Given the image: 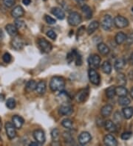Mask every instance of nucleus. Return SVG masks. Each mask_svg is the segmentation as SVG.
<instances>
[{
    "label": "nucleus",
    "mask_w": 133,
    "mask_h": 146,
    "mask_svg": "<svg viewBox=\"0 0 133 146\" xmlns=\"http://www.w3.org/2000/svg\"><path fill=\"white\" fill-rule=\"evenodd\" d=\"M116 82L119 86H125L126 84V78L124 73H118L116 76Z\"/></svg>",
    "instance_id": "cd10ccee"
},
{
    "label": "nucleus",
    "mask_w": 133,
    "mask_h": 146,
    "mask_svg": "<svg viewBox=\"0 0 133 146\" xmlns=\"http://www.w3.org/2000/svg\"><path fill=\"white\" fill-rule=\"evenodd\" d=\"M40 145V144H39V143H38V142H36V141H35V142H32V143H30V146H31V145H32V146H35V145Z\"/></svg>",
    "instance_id": "603ef678"
},
{
    "label": "nucleus",
    "mask_w": 133,
    "mask_h": 146,
    "mask_svg": "<svg viewBox=\"0 0 133 146\" xmlns=\"http://www.w3.org/2000/svg\"><path fill=\"white\" fill-rule=\"evenodd\" d=\"M47 37H49L50 39H52V40L56 39L57 35H56V33H55V31H53V30H50V31H48L47 32Z\"/></svg>",
    "instance_id": "37998d69"
},
{
    "label": "nucleus",
    "mask_w": 133,
    "mask_h": 146,
    "mask_svg": "<svg viewBox=\"0 0 133 146\" xmlns=\"http://www.w3.org/2000/svg\"><path fill=\"white\" fill-rule=\"evenodd\" d=\"M24 14H25V11H24L23 7L20 5L16 6L11 11V15L15 19L20 18L21 16H23Z\"/></svg>",
    "instance_id": "4468645a"
},
{
    "label": "nucleus",
    "mask_w": 133,
    "mask_h": 146,
    "mask_svg": "<svg viewBox=\"0 0 133 146\" xmlns=\"http://www.w3.org/2000/svg\"><path fill=\"white\" fill-rule=\"evenodd\" d=\"M92 139L90 134L87 131H84L78 136V143L81 145H86Z\"/></svg>",
    "instance_id": "ddd939ff"
},
{
    "label": "nucleus",
    "mask_w": 133,
    "mask_h": 146,
    "mask_svg": "<svg viewBox=\"0 0 133 146\" xmlns=\"http://www.w3.org/2000/svg\"><path fill=\"white\" fill-rule=\"evenodd\" d=\"M33 137L35 139L36 142L39 143L40 145H42L45 143L46 140V137H45V134L41 129H37L33 131Z\"/></svg>",
    "instance_id": "9b49d317"
},
{
    "label": "nucleus",
    "mask_w": 133,
    "mask_h": 146,
    "mask_svg": "<svg viewBox=\"0 0 133 146\" xmlns=\"http://www.w3.org/2000/svg\"><path fill=\"white\" fill-rule=\"evenodd\" d=\"M101 70L102 72L106 75H110V73L112 72V65L109 61H106L102 64L101 66Z\"/></svg>",
    "instance_id": "bb28decb"
},
{
    "label": "nucleus",
    "mask_w": 133,
    "mask_h": 146,
    "mask_svg": "<svg viewBox=\"0 0 133 146\" xmlns=\"http://www.w3.org/2000/svg\"><path fill=\"white\" fill-rule=\"evenodd\" d=\"M68 21L70 25L76 27V26H78L82 22V16L77 12H72L68 16Z\"/></svg>",
    "instance_id": "f03ea898"
},
{
    "label": "nucleus",
    "mask_w": 133,
    "mask_h": 146,
    "mask_svg": "<svg viewBox=\"0 0 133 146\" xmlns=\"http://www.w3.org/2000/svg\"><path fill=\"white\" fill-rule=\"evenodd\" d=\"M130 98H128L126 96H122L119 97L118 99V104L121 106H128L130 104Z\"/></svg>",
    "instance_id": "7c9ffc66"
},
{
    "label": "nucleus",
    "mask_w": 133,
    "mask_h": 146,
    "mask_svg": "<svg viewBox=\"0 0 133 146\" xmlns=\"http://www.w3.org/2000/svg\"><path fill=\"white\" fill-rule=\"evenodd\" d=\"M22 3H23L25 5L27 6L31 3V0H22Z\"/></svg>",
    "instance_id": "8fccbe9b"
},
{
    "label": "nucleus",
    "mask_w": 133,
    "mask_h": 146,
    "mask_svg": "<svg viewBox=\"0 0 133 146\" xmlns=\"http://www.w3.org/2000/svg\"><path fill=\"white\" fill-rule=\"evenodd\" d=\"M88 76L90 81L94 85L98 86L101 82V77L97 71L95 69L90 68L88 71Z\"/></svg>",
    "instance_id": "20e7f679"
},
{
    "label": "nucleus",
    "mask_w": 133,
    "mask_h": 146,
    "mask_svg": "<svg viewBox=\"0 0 133 146\" xmlns=\"http://www.w3.org/2000/svg\"><path fill=\"white\" fill-rule=\"evenodd\" d=\"M75 61H76V66H81L82 64V56H81V55L77 52L76 50H75Z\"/></svg>",
    "instance_id": "4c0bfd02"
},
{
    "label": "nucleus",
    "mask_w": 133,
    "mask_h": 146,
    "mask_svg": "<svg viewBox=\"0 0 133 146\" xmlns=\"http://www.w3.org/2000/svg\"><path fill=\"white\" fill-rule=\"evenodd\" d=\"M15 26L17 27V29H20V28H22L25 26V24L24 22V21L22 20H19V19H16L15 21Z\"/></svg>",
    "instance_id": "a18cd8bd"
},
{
    "label": "nucleus",
    "mask_w": 133,
    "mask_h": 146,
    "mask_svg": "<svg viewBox=\"0 0 133 146\" xmlns=\"http://www.w3.org/2000/svg\"><path fill=\"white\" fill-rule=\"evenodd\" d=\"M106 97L110 99H112L115 97V86H110L109 88H107L106 90Z\"/></svg>",
    "instance_id": "72a5a7b5"
},
{
    "label": "nucleus",
    "mask_w": 133,
    "mask_h": 146,
    "mask_svg": "<svg viewBox=\"0 0 133 146\" xmlns=\"http://www.w3.org/2000/svg\"><path fill=\"white\" fill-rule=\"evenodd\" d=\"M59 135H60V132H59V129L54 128V129L52 130L51 137H52V139H53V140H56V139L59 138Z\"/></svg>",
    "instance_id": "58836bf2"
},
{
    "label": "nucleus",
    "mask_w": 133,
    "mask_h": 146,
    "mask_svg": "<svg viewBox=\"0 0 133 146\" xmlns=\"http://www.w3.org/2000/svg\"><path fill=\"white\" fill-rule=\"evenodd\" d=\"M113 19L110 15H106L101 21V27L106 31H110L113 27Z\"/></svg>",
    "instance_id": "0eeeda50"
},
{
    "label": "nucleus",
    "mask_w": 133,
    "mask_h": 146,
    "mask_svg": "<svg viewBox=\"0 0 133 146\" xmlns=\"http://www.w3.org/2000/svg\"><path fill=\"white\" fill-rule=\"evenodd\" d=\"M11 59H12V58H11V54L8 53V52H5L2 56V60L6 64H8V63L11 62Z\"/></svg>",
    "instance_id": "79ce46f5"
},
{
    "label": "nucleus",
    "mask_w": 133,
    "mask_h": 146,
    "mask_svg": "<svg viewBox=\"0 0 133 146\" xmlns=\"http://www.w3.org/2000/svg\"><path fill=\"white\" fill-rule=\"evenodd\" d=\"M129 78H130V80L133 81V70H131V71L129 72Z\"/></svg>",
    "instance_id": "3c124183"
},
{
    "label": "nucleus",
    "mask_w": 133,
    "mask_h": 146,
    "mask_svg": "<svg viewBox=\"0 0 133 146\" xmlns=\"http://www.w3.org/2000/svg\"><path fill=\"white\" fill-rule=\"evenodd\" d=\"M73 107L71 106V105H70L68 103H66V104H61V106L59 108V112L61 115L63 116H69L70 114H73Z\"/></svg>",
    "instance_id": "1a4fd4ad"
},
{
    "label": "nucleus",
    "mask_w": 133,
    "mask_h": 146,
    "mask_svg": "<svg viewBox=\"0 0 133 146\" xmlns=\"http://www.w3.org/2000/svg\"><path fill=\"white\" fill-rule=\"evenodd\" d=\"M16 100L13 98H9L6 102V106L9 109H13L16 107Z\"/></svg>",
    "instance_id": "e433bc0d"
},
{
    "label": "nucleus",
    "mask_w": 133,
    "mask_h": 146,
    "mask_svg": "<svg viewBox=\"0 0 133 146\" xmlns=\"http://www.w3.org/2000/svg\"><path fill=\"white\" fill-rule=\"evenodd\" d=\"M51 13L52 14L54 15L59 20H63L65 18V13H64V11L60 7H53L51 10Z\"/></svg>",
    "instance_id": "dca6fc26"
},
{
    "label": "nucleus",
    "mask_w": 133,
    "mask_h": 146,
    "mask_svg": "<svg viewBox=\"0 0 133 146\" xmlns=\"http://www.w3.org/2000/svg\"><path fill=\"white\" fill-rule=\"evenodd\" d=\"M126 35L123 32H119L116 34L115 38V41L116 44L118 45L122 44L123 43L126 41Z\"/></svg>",
    "instance_id": "b1692460"
},
{
    "label": "nucleus",
    "mask_w": 133,
    "mask_h": 146,
    "mask_svg": "<svg viewBox=\"0 0 133 146\" xmlns=\"http://www.w3.org/2000/svg\"><path fill=\"white\" fill-rule=\"evenodd\" d=\"M115 94H117L118 97L127 96L128 90L124 86H119L115 87Z\"/></svg>",
    "instance_id": "393cba45"
},
{
    "label": "nucleus",
    "mask_w": 133,
    "mask_h": 146,
    "mask_svg": "<svg viewBox=\"0 0 133 146\" xmlns=\"http://www.w3.org/2000/svg\"><path fill=\"white\" fill-rule=\"evenodd\" d=\"M113 21L114 25H115V27L117 28H125V27H128V25H129V21H128L127 19L122 16H115V19H113Z\"/></svg>",
    "instance_id": "423d86ee"
},
{
    "label": "nucleus",
    "mask_w": 133,
    "mask_h": 146,
    "mask_svg": "<svg viewBox=\"0 0 133 146\" xmlns=\"http://www.w3.org/2000/svg\"><path fill=\"white\" fill-rule=\"evenodd\" d=\"M15 0H3L4 5L7 7H12L15 5Z\"/></svg>",
    "instance_id": "c03bdc74"
},
{
    "label": "nucleus",
    "mask_w": 133,
    "mask_h": 146,
    "mask_svg": "<svg viewBox=\"0 0 133 146\" xmlns=\"http://www.w3.org/2000/svg\"><path fill=\"white\" fill-rule=\"evenodd\" d=\"M36 86H37V83L35 82V80H29L28 82L26 84V90L28 92H32L33 91V90H35Z\"/></svg>",
    "instance_id": "473e14b6"
},
{
    "label": "nucleus",
    "mask_w": 133,
    "mask_h": 146,
    "mask_svg": "<svg viewBox=\"0 0 133 146\" xmlns=\"http://www.w3.org/2000/svg\"><path fill=\"white\" fill-rule=\"evenodd\" d=\"M126 41L128 44H133V33H130L128 36H126Z\"/></svg>",
    "instance_id": "de8ad7c7"
},
{
    "label": "nucleus",
    "mask_w": 133,
    "mask_h": 146,
    "mask_svg": "<svg viewBox=\"0 0 133 146\" xmlns=\"http://www.w3.org/2000/svg\"><path fill=\"white\" fill-rule=\"evenodd\" d=\"M98 27H99V23H98V21H92V22L89 25L88 27H87V33H88V35H92Z\"/></svg>",
    "instance_id": "4be33fe9"
},
{
    "label": "nucleus",
    "mask_w": 133,
    "mask_h": 146,
    "mask_svg": "<svg viewBox=\"0 0 133 146\" xmlns=\"http://www.w3.org/2000/svg\"><path fill=\"white\" fill-rule=\"evenodd\" d=\"M3 32H2V31L0 29V40L2 39V38H3Z\"/></svg>",
    "instance_id": "864d4df0"
},
{
    "label": "nucleus",
    "mask_w": 133,
    "mask_h": 146,
    "mask_svg": "<svg viewBox=\"0 0 133 146\" xmlns=\"http://www.w3.org/2000/svg\"><path fill=\"white\" fill-rule=\"evenodd\" d=\"M12 122L13 124L14 125V126L16 127V128H18V129H19L22 127L24 124V119L21 117L19 115H14L12 117Z\"/></svg>",
    "instance_id": "a211bd4d"
},
{
    "label": "nucleus",
    "mask_w": 133,
    "mask_h": 146,
    "mask_svg": "<svg viewBox=\"0 0 133 146\" xmlns=\"http://www.w3.org/2000/svg\"><path fill=\"white\" fill-rule=\"evenodd\" d=\"M113 120L114 123L116 124V125H118L120 123L122 122V116H121V114L119 111H115V114H114L113 116Z\"/></svg>",
    "instance_id": "c9c22d12"
},
{
    "label": "nucleus",
    "mask_w": 133,
    "mask_h": 146,
    "mask_svg": "<svg viewBox=\"0 0 133 146\" xmlns=\"http://www.w3.org/2000/svg\"><path fill=\"white\" fill-rule=\"evenodd\" d=\"M11 45L14 50H20L24 47L25 43H24L23 39L20 36H16L13 38V39L11 41Z\"/></svg>",
    "instance_id": "f8f14e48"
},
{
    "label": "nucleus",
    "mask_w": 133,
    "mask_h": 146,
    "mask_svg": "<svg viewBox=\"0 0 133 146\" xmlns=\"http://www.w3.org/2000/svg\"><path fill=\"white\" fill-rule=\"evenodd\" d=\"M132 136V132H124V133L121 134V138L123 140H128V139H130V138H131Z\"/></svg>",
    "instance_id": "a19ab883"
},
{
    "label": "nucleus",
    "mask_w": 133,
    "mask_h": 146,
    "mask_svg": "<svg viewBox=\"0 0 133 146\" xmlns=\"http://www.w3.org/2000/svg\"><path fill=\"white\" fill-rule=\"evenodd\" d=\"M123 114L124 117L126 119H130L133 116V108L132 107L125 106V108L123 109Z\"/></svg>",
    "instance_id": "a878e982"
},
{
    "label": "nucleus",
    "mask_w": 133,
    "mask_h": 146,
    "mask_svg": "<svg viewBox=\"0 0 133 146\" xmlns=\"http://www.w3.org/2000/svg\"><path fill=\"white\" fill-rule=\"evenodd\" d=\"M89 96V89L88 88L83 89L80 90L76 95V100L78 103H84L85 102Z\"/></svg>",
    "instance_id": "9d476101"
},
{
    "label": "nucleus",
    "mask_w": 133,
    "mask_h": 146,
    "mask_svg": "<svg viewBox=\"0 0 133 146\" xmlns=\"http://www.w3.org/2000/svg\"><path fill=\"white\" fill-rule=\"evenodd\" d=\"M131 61H132V64H133V52H132V55H131Z\"/></svg>",
    "instance_id": "6e6d98bb"
},
{
    "label": "nucleus",
    "mask_w": 133,
    "mask_h": 146,
    "mask_svg": "<svg viewBox=\"0 0 133 146\" xmlns=\"http://www.w3.org/2000/svg\"><path fill=\"white\" fill-rule=\"evenodd\" d=\"M46 83H45V81L41 80V81H39L37 84L36 88H35V91H36V92L39 94H44V93L46 92Z\"/></svg>",
    "instance_id": "412c9836"
},
{
    "label": "nucleus",
    "mask_w": 133,
    "mask_h": 146,
    "mask_svg": "<svg viewBox=\"0 0 133 146\" xmlns=\"http://www.w3.org/2000/svg\"><path fill=\"white\" fill-rule=\"evenodd\" d=\"M60 92V94H59V96H58V99H59V100H61V102L62 103V104H66V103H68L70 100V99H69V97H68V94H67L65 92H64V90L61 92Z\"/></svg>",
    "instance_id": "2f4dec72"
},
{
    "label": "nucleus",
    "mask_w": 133,
    "mask_h": 146,
    "mask_svg": "<svg viewBox=\"0 0 133 146\" xmlns=\"http://www.w3.org/2000/svg\"><path fill=\"white\" fill-rule=\"evenodd\" d=\"M5 30L7 31V33L12 37H15V36H18V29L15 25H12V24H8L5 26Z\"/></svg>",
    "instance_id": "6ab92c4d"
},
{
    "label": "nucleus",
    "mask_w": 133,
    "mask_h": 146,
    "mask_svg": "<svg viewBox=\"0 0 133 146\" xmlns=\"http://www.w3.org/2000/svg\"><path fill=\"white\" fill-rule=\"evenodd\" d=\"M65 87V80L59 76L53 77L50 82V88L53 92H61Z\"/></svg>",
    "instance_id": "f257e3e1"
},
{
    "label": "nucleus",
    "mask_w": 133,
    "mask_h": 146,
    "mask_svg": "<svg viewBox=\"0 0 133 146\" xmlns=\"http://www.w3.org/2000/svg\"><path fill=\"white\" fill-rule=\"evenodd\" d=\"M44 19H45V21H46L47 23L49 24V25H54V24H55V22H56L55 19H54L53 18H52L51 16H47V15H46V16H45V17H44Z\"/></svg>",
    "instance_id": "49530a36"
},
{
    "label": "nucleus",
    "mask_w": 133,
    "mask_h": 146,
    "mask_svg": "<svg viewBox=\"0 0 133 146\" xmlns=\"http://www.w3.org/2000/svg\"><path fill=\"white\" fill-rule=\"evenodd\" d=\"M130 95H131V98L133 99V88H132L131 91H130Z\"/></svg>",
    "instance_id": "5fc2aeb1"
},
{
    "label": "nucleus",
    "mask_w": 133,
    "mask_h": 146,
    "mask_svg": "<svg viewBox=\"0 0 133 146\" xmlns=\"http://www.w3.org/2000/svg\"><path fill=\"white\" fill-rule=\"evenodd\" d=\"M104 126L106 130L111 133H115L117 131V126L114 122L112 120H106L104 123Z\"/></svg>",
    "instance_id": "aec40b11"
},
{
    "label": "nucleus",
    "mask_w": 133,
    "mask_h": 146,
    "mask_svg": "<svg viewBox=\"0 0 133 146\" xmlns=\"http://www.w3.org/2000/svg\"><path fill=\"white\" fill-rule=\"evenodd\" d=\"M63 137H64L66 143H69L73 141V138L72 137V136H71V134H70L69 132H64V134H63Z\"/></svg>",
    "instance_id": "ea45409f"
},
{
    "label": "nucleus",
    "mask_w": 133,
    "mask_h": 146,
    "mask_svg": "<svg viewBox=\"0 0 133 146\" xmlns=\"http://www.w3.org/2000/svg\"><path fill=\"white\" fill-rule=\"evenodd\" d=\"M43 1H47V0H43Z\"/></svg>",
    "instance_id": "052dcab7"
},
{
    "label": "nucleus",
    "mask_w": 133,
    "mask_h": 146,
    "mask_svg": "<svg viewBox=\"0 0 133 146\" xmlns=\"http://www.w3.org/2000/svg\"><path fill=\"white\" fill-rule=\"evenodd\" d=\"M125 66V61L123 58H118L115 61L114 67L116 71H121Z\"/></svg>",
    "instance_id": "c756f323"
},
{
    "label": "nucleus",
    "mask_w": 133,
    "mask_h": 146,
    "mask_svg": "<svg viewBox=\"0 0 133 146\" xmlns=\"http://www.w3.org/2000/svg\"><path fill=\"white\" fill-rule=\"evenodd\" d=\"M101 59L98 55L92 54L88 58V64L92 69H98L100 66Z\"/></svg>",
    "instance_id": "39448f33"
},
{
    "label": "nucleus",
    "mask_w": 133,
    "mask_h": 146,
    "mask_svg": "<svg viewBox=\"0 0 133 146\" xmlns=\"http://www.w3.org/2000/svg\"><path fill=\"white\" fill-rule=\"evenodd\" d=\"M113 110V107L110 104H106L104 106H103L101 109V114L104 117H107L111 115Z\"/></svg>",
    "instance_id": "f3484780"
},
{
    "label": "nucleus",
    "mask_w": 133,
    "mask_h": 146,
    "mask_svg": "<svg viewBox=\"0 0 133 146\" xmlns=\"http://www.w3.org/2000/svg\"><path fill=\"white\" fill-rule=\"evenodd\" d=\"M61 125L64 128H67V129H70L73 126V121L69 118H66V119H63L61 122Z\"/></svg>",
    "instance_id": "f704fd0d"
},
{
    "label": "nucleus",
    "mask_w": 133,
    "mask_h": 146,
    "mask_svg": "<svg viewBox=\"0 0 133 146\" xmlns=\"http://www.w3.org/2000/svg\"><path fill=\"white\" fill-rule=\"evenodd\" d=\"M84 27H85L82 26V27H81L79 29H78V35H82V33H84V31L85 30V28H84Z\"/></svg>",
    "instance_id": "09e8293b"
},
{
    "label": "nucleus",
    "mask_w": 133,
    "mask_h": 146,
    "mask_svg": "<svg viewBox=\"0 0 133 146\" xmlns=\"http://www.w3.org/2000/svg\"><path fill=\"white\" fill-rule=\"evenodd\" d=\"M5 128L6 134H7V137L10 139H14L16 136V127L13 124V123L11 122H7L5 125Z\"/></svg>",
    "instance_id": "6e6552de"
},
{
    "label": "nucleus",
    "mask_w": 133,
    "mask_h": 146,
    "mask_svg": "<svg viewBox=\"0 0 133 146\" xmlns=\"http://www.w3.org/2000/svg\"><path fill=\"white\" fill-rule=\"evenodd\" d=\"M38 46L44 53H49L52 50V44L45 38H40L38 40Z\"/></svg>",
    "instance_id": "7ed1b4c3"
},
{
    "label": "nucleus",
    "mask_w": 133,
    "mask_h": 146,
    "mask_svg": "<svg viewBox=\"0 0 133 146\" xmlns=\"http://www.w3.org/2000/svg\"><path fill=\"white\" fill-rule=\"evenodd\" d=\"M104 143L106 145L116 146L118 145V142L114 136L112 134H106L104 138Z\"/></svg>",
    "instance_id": "2eb2a0df"
},
{
    "label": "nucleus",
    "mask_w": 133,
    "mask_h": 146,
    "mask_svg": "<svg viewBox=\"0 0 133 146\" xmlns=\"http://www.w3.org/2000/svg\"><path fill=\"white\" fill-rule=\"evenodd\" d=\"M78 1H83V0H78Z\"/></svg>",
    "instance_id": "13d9d810"
},
{
    "label": "nucleus",
    "mask_w": 133,
    "mask_h": 146,
    "mask_svg": "<svg viewBox=\"0 0 133 146\" xmlns=\"http://www.w3.org/2000/svg\"><path fill=\"white\" fill-rule=\"evenodd\" d=\"M132 12H133V7H132Z\"/></svg>",
    "instance_id": "bf43d9fd"
},
{
    "label": "nucleus",
    "mask_w": 133,
    "mask_h": 146,
    "mask_svg": "<svg viewBox=\"0 0 133 146\" xmlns=\"http://www.w3.org/2000/svg\"><path fill=\"white\" fill-rule=\"evenodd\" d=\"M98 50L102 55H106L110 53V48L104 43H99L97 46Z\"/></svg>",
    "instance_id": "5701e85b"
},
{
    "label": "nucleus",
    "mask_w": 133,
    "mask_h": 146,
    "mask_svg": "<svg viewBox=\"0 0 133 146\" xmlns=\"http://www.w3.org/2000/svg\"><path fill=\"white\" fill-rule=\"evenodd\" d=\"M1 127H2V121H1V119H0V129H1Z\"/></svg>",
    "instance_id": "4d7b16f0"
},
{
    "label": "nucleus",
    "mask_w": 133,
    "mask_h": 146,
    "mask_svg": "<svg viewBox=\"0 0 133 146\" xmlns=\"http://www.w3.org/2000/svg\"><path fill=\"white\" fill-rule=\"evenodd\" d=\"M82 12H83V13L84 14V16H85L87 19H90L92 18V10H91V8L89 7L88 5H83L82 7Z\"/></svg>",
    "instance_id": "c85d7f7f"
}]
</instances>
